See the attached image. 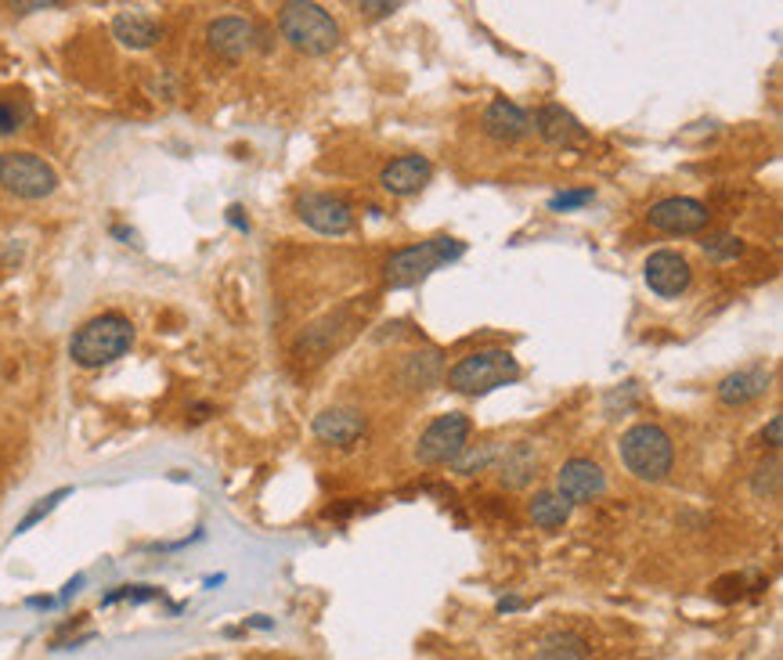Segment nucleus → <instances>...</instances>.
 <instances>
[{
    "label": "nucleus",
    "instance_id": "28",
    "mask_svg": "<svg viewBox=\"0 0 783 660\" xmlns=\"http://www.w3.org/2000/svg\"><path fill=\"white\" fill-rule=\"evenodd\" d=\"M120 599L148 602V599H159V588H148V585H127V588H120V592H109V596H105V607H112V602H120Z\"/></svg>",
    "mask_w": 783,
    "mask_h": 660
},
{
    "label": "nucleus",
    "instance_id": "19",
    "mask_svg": "<svg viewBox=\"0 0 783 660\" xmlns=\"http://www.w3.org/2000/svg\"><path fill=\"white\" fill-rule=\"evenodd\" d=\"M538 476V452L530 441L509 444L498 458V481L506 487H527Z\"/></svg>",
    "mask_w": 783,
    "mask_h": 660
},
{
    "label": "nucleus",
    "instance_id": "22",
    "mask_svg": "<svg viewBox=\"0 0 783 660\" xmlns=\"http://www.w3.org/2000/svg\"><path fill=\"white\" fill-rule=\"evenodd\" d=\"M589 650H585V642L578 636H570V631H556V636H545L538 642V650L530 660H585Z\"/></svg>",
    "mask_w": 783,
    "mask_h": 660
},
{
    "label": "nucleus",
    "instance_id": "5",
    "mask_svg": "<svg viewBox=\"0 0 783 660\" xmlns=\"http://www.w3.org/2000/svg\"><path fill=\"white\" fill-rule=\"evenodd\" d=\"M516 379H521V361L509 350H473L447 369V390L477 398V393H492Z\"/></svg>",
    "mask_w": 783,
    "mask_h": 660
},
{
    "label": "nucleus",
    "instance_id": "27",
    "mask_svg": "<svg viewBox=\"0 0 783 660\" xmlns=\"http://www.w3.org/2000/svg\"><path fill=\"white\" fill-rule=\"evenodd\" d=\"M585 203H593V188H575V192H559V195H553L549 199V209H578V206H585Z\"/></svg>",
    "mask_w": 783,
    "mask_h": 660
},
{
    "label": "nucleus",
    "instance_id": "17",
    "mask_svg": "<svg viewBox=\"0 0 783 660\" xmlns=\"http://www.w3.org/2000/svg\"><path fill=\"white\" fill-rule=\"evenodd\" d=\"M769 383H773V375H769V369H762V364L736 369L719 383V401L725 404V409H744V404L765 398Z\"/></svg>",
    "mask_w": 783,
    "mask_h": 660
},
{
    "label": "nucleus",
    "instance_id": "24",
    "mask_svg": "<svg viewBox=\"0 0 783 660\" xmlns=\"http://www.w3.org/2000/svg\"><path fill=\"white\" fill-rule=\"evenodd\" d=\"M754 498H765V502H776L780 498V458H769L754 470V481H751Z\"/></svg>",
    "mask_w": 783,
    "mask_h": 660
},
{
    "label": "nucleus",
    "instance_id": "32",
    "mask_svg": "<svg viewBox=\"0 0 783 660\" xmlns=\"http://www.w3.org/2000/svg\"><path fill=\"white\" fill-rule=\"evenodd\" d=\"M228 220H231V224H235V228H239V231H249V224L243 220V209H239V206H231V209H228Z\"/></svg>",
    "mask_w": 783,
    "mask_h": 660
},
{
    "label": "nucleus",
    "instance_id": "16",
    "mask_svg": "<svg viewBox=\"0 0 783 660\" xmlns=\"http://www.w3.org/2000/svg\"><path fill=\"white\" fill-rule=\"evenodd\" d=\"M484 134L492 137V142L498 145H513V142H521V137L530 131V116H527V109H521L516 102H506V97H495L492 105L484 109Z\"/></svg>",
    "mask_w": 783,
    "mask_h": 660
},
{
    "label": "nucleus",
    "instance_id": "25",
    "mask_svg": "<svg viewBox=\"0 0 783 660\" xmlns=\"http://www.w3.org/2000/svg\"><path fill=\"white\" fill-rule=\"evenodd\" d=\"M69 495H73V491H69V487H62V491H51V495H48V498H40V502L33 505V509L22 516V524L16 527V535H25V530H30L33 524H40V519H44V516H48V513L54 509V505H59L62 498H69Z\"/></svg>",
    "mask_w": 783,
    "mask_h": 660
},
{
    "label": "nucleus",
    "instance_id": "12",
    "mask_svg": "<svg viewBox=\"0 0 783 660\" xmlns=\"http://www.w3.org/2000/svg\"><path fill=\"white\" fill-rule=\"evenodd\" d=\"M206 44L214 54H220V59L239 62L257 48V25L243 16H220L206 25Z\"/></svg>",
    "mask_w": 783,
    "mask_h": 660
},
{
    "label": "nucleus",
    "instance_id": "8",
    "mask_svg": "<svg viewBox=\"0 0 783 660\" xmlns=\"http://www.w3.org/2000/svg\"><path fill=\"white\" fill-rule=\"evenodd\" d=\"M650 228L664 231V235H697L708 228V206L701 199H690V195H668V199L650 206Z\"/></svg>",
    "mask_w": 783,
    "mask_h": 660
},
{
    "label": "nucleus",
    "instance_id": "10",
    "mask_svg": "<svg viewBox=\"0 0 783 660\" xmlns=\"http://www.w3.org/2000/svg\"><path fill=\"white\" fill-rule=\"evenodd\" d=\"M297 217L318 235H347L354 228L351 206L326 192H303L297 199Z\"/></svg>",
    "mask_w": 783,
    "mask_h": 660
},
{
    "label": "nucleus",
    "instance_id": "21",
    "mask_svg": "<svg viewBox=\"0 0 783 660\" xmlns=\"http://www.w3.org/2000/svg\"><path fill=\"white\" fill-rule=\"evenodd\" d=\"M404 383L412 390H430L441 383V354L437 350H423V354L404 358Z\"/></svg>",
    "mask_w": 783,
    "mask_h": 660
},
{
    "label": "nucleus",
    "instance_id": "2",
    "mask_svg": "<svg viewBox=\"0 0 783 660\" xmlns=\"http://www.w3.org/2000/svg\"><path fill=\"white\" fill-rule=\"evenodd\" d=\"M278 33L292 51L311 54V59H326L343 40L340 22L321 4H307V0H289L278 8Z\"/></svg>",
    "mask_w": 783,
    "mask_h": 660
},
{
    "label": "nucleus",
    "instance_id": "1",
    "mask_svg": "<svg viewBox=\"0 0 783 660\" xmlns=\"http://www.w3.org/2000/svg\"><path fill=\"white\" fill-rule=\"evenodd\" d=\"M463 252H466V243H459V238H452V235L423 238V243L390 252L387 264H383V282L390 289H412L419 282H426L433 271H441V268H447V264L463 260Z\"/></svg>",
    "mask_w": 783,
    "mask_h": 660
},
{
    "label": "nucleus",
    "instance_id": "18",
    "mask_svg": "<svg viewBox=\"0 0 783 660\" xmlns=\"http://www.w3.org/2000/svg\"><path fill=\"white\" fill-rule=\"evenodd\" d=\"M112 37L127 51H148L159 44L163 25L152 16H145V11H120V16L112 19Z\"/></svg>",
    "mask_w": 783,
    "mask_h": 660
},
{
    "label": "nucleus",
    "instance_id": "14",
    "mask_svg": "<svg viewBox=\"0 0 783 660\" xmlns=\"http://www.w3.org/2000/svg\"><path fill=\"white\" fill-rule=\"evenodd\" d=\"M311 430H315V437L321 444L347 447L369 430V419H365V412H358V409H326V412L315 415Z\"/></svg>",
    "mask_w": 783,
    "mask_h": 660
},
{
    "label": "nucleus",
    "instance_id": "31",
    "mask_svg": "<svg viewBox=\"0 0 783 660\" xmlns=\"http://www.w3.org/2000/svg\"><path fill=\"white\" fill-rule=\"evenodd\" d=\"M401 4H398V0H390V4H369V0H365V4H358V11H365V16H372V19H383V16H394V11H398Z\"/></svg>",
    "mask_w": 783,
    "mask_h": 660
},
{
    "label": "nucleus",
    "instance_id": "37",
    "mask_svg": "<svg viewBox=\"0 0 783 660\" xmlns=\"http://www.w3.org/2000/svg\"><path fill=\"white\" fill-rule=\"evenodd\" d=\"M249 628H271V621H268V617H254V621H249Z\"/></svg>",
    "mask_w": 783,
    "mask_h": 660
},
{
    "label": "nucleus",
    "instance_id": "9",
    "mask_svg": "<svg viewBox=\"0 0 783 660\" xmlns=\"http://www.w3.org/2000/svg\"><path fill=\"white\" fill-rule=\"evenodd\" d=\"M642 278H647L650 292H657V297H664V300H676L690 289L693 268H690V260L682 257V252L657 249L647 257V264H642Z\"/></svg>",
    "mask_w": 783,
    "mask_h": 660
},
{
    "label": "nucleus",
    "instance_id": "3",
    "mask_svg": "<svg viewBox=\"0 0 783 660\" xmlns=\"http://www.w3.org/2000/svg\"><path fill=\"white\" fill-rule=\"evenodd\" d=\"M134 347V326L127 314H97L73 332L69 340V358H73L80 369H105V364L120 361Z\"/></svg>",
    "mask_w": 783,
    "mask_h": 660
},
{
    "label": "nucleus",
    "instance_id": "20",
    "mask_svg": "<svg viewBox=\"0 0 783 660\" xmlns=\"http://www.w3.org/2000/svg\"><path fill=\"white\" fill-rule=\"evenodd\" d=\"M570 509H575V505H570L567 498H559L556 491H538V495L527 502V513H530V519H535V527H542V530L564 527L570 519Z\"/></svg>",
    "mask_w": 783,
    "mask_h": 660
},
{
    "label": "nucleus",
    "instance_id": "13",
    "mask_svg": "<svg viewBox=\"0 0 783 660\" xmlns=\"http://www.w3.org/2000/svg\"><path fill=\"white\" fill-rule=\"evenodd\" d=\"M535 131L542 134V142L553 145V148L589 145V131L581 126V120L575 116V112H567L564 105H556V102H545L535 112Z\"/></svg>",
    "mask_w": 783,
    "mask_h": 660
},
{
    "label": "nucleus",
    "instance_id": "33",
    "mask_svg": "<svg viewBox=\"0 0 783 660\" xmlns=\"http://www.w3.org/2000/svg\"><path fill=\"white\" fill-rule=\"evenodd\" d=\"M80 585H83V578H80V574H76V578H73V581H69L65 588H62V596H59V599H73V596L80 592Z\"/></svg>",
    "mask_w": 783,
    "mask_h": 660
},
{
    "label": "nucleus",
    "instance_id": "38",
    "mask_svg": "<svg viewBox=\"0 0 783 660\" xmlns=\"http://www.w3.org/2000/svg\"><path fill=\"white\" fill-rule=\"evenodd\" d=\"M0 159H4V156H0Z\"/></svg>",
    "mask_w": 783,
    "mask_h": 660
},
{
    "label": "nucleus",
    "instance_id": "26",
    "mask_svg": "<svg viewBox=\"0 0 783 660\" xmlns=\"http://www.w3.org/2000/svg\"><path fill=\"white\" fill-rule=\"evenodd\" d=\"M30 120V109L16 102H0V134H16L22 131V123Z\"/></svg>",
    "mask_w": 783,
    "mask_h": 660
},
{
    "label": "nucleus",
    "instance_id": "6",
    "mask_svg": "<svg viewBox=\"0 0 783 660\" xmlns=\"http://www.w3.org/2000/svg\"><path fill=\"white\" fill-rule=\"evenodd\" d=\"M470 430H473V423L463 412L437 415L423 433H419L415 458L423 462V466H452V462L470 447Z\"/></svg>",
    "mask_w": 783,
    "mask_h": 660
},
{
    "label": "nucleus",
    "instance_id": "36",
    "mask_svg": "<svg viewBox=\"0 0 783 660\" xmlns=\"http://www.w3.org/2000/svg\"><path fill=\"white\" fill-rule=\"evenodd\" d=\"M48 8H59V4H16V11H48Z\"/></svg>",
    "mask_w": 783,
    "mask_h": 660
},
{
    "label": "nucleus",
    "instance_id": "29",
    "mask_svg": "<svg viewBox=\"0 0 783 660\" xmlns=\"http://www.w3.org/2000/svg\"><path fill=\"white\" fill-rule=\"evenodd\" d=\"M492 458H495V447H492V444H484L477 455H466V452H463V455H459V458L452 462V466H455L459 473H463V476H470L473 470H484Z\"/></svg>",
    "mask_w": 783,
    "mask_h": 660
},
{
    "label": "nucleus",
    "instance_id": "30",
    "mask_svg": "<svg viewBox=\"0 0 783 660\" xmlns=\"http://www.w3.org/2000/svg\"><path fill=\"white\" fill-rule=\"evenodd\" d=\"M780 433H783V415H773V419H769V426H765V433H762V437H765V444H769V447H773V452H780V444H783V437H780Z\"/></svg>",
    "mask_w": 783,
    "mask_h": 660
},
{
    "label": "nucleus",
    "instance_id": "7",
    "mask_svg": "<svg viewBox=\"0 0 783 660\" xmlns=\"http://www.w3.org/2000/svg\"><path fill=\"white\" fill-rule=\"evenodd\" d=\"M0 185H4L16 199H48L59 188V174L48 159L33 156V152H8L0 159Z\"/></svg>",
    "mask_w": 783,
    "mask_h": 660
},
{
    "label": "nucleus",
    "instance_id": "23",
    "mask_svg": "<svg viewBox=\"0 0 783 660\" xmlns=\"http://www.w3.org/2000/svg\"><path fill=\"white\" fill-rule=\"evenodd\" d=\"M701 249H704V257L715 260V264H730V260H736V257H744V243H740V238L730 235V231L708 235L704 243H701Z\"/></svg>",
    "mask_w": 783,
    "mask_h": 660
},
{
    "label": "nucleus",
    "instance_id": "34",
    "mask_svg": "<svg viewBox=\"0 0 783 660\" xmlns=\"http://www.w3.org/2000/svg\"><path fill=\"white\" fill-rule=\"evenodd\" d=\"M524 607V599H502L498 602V613H513V610H521Z\"/></svg>",
    "mask_w": 783,
    "mask_h": 660
},
{
    "label": "nucleus",
    "instance_id": "4",
    "mask_svg": "<svg viewBox=\"0 0 783 660\" xmlns=\"http://www.w3.org/2000/svg\"><path fill=\"white\" fill-rule=\"evenodd\" d=\"M618 455L625 470L642 484H661L676 466V444L657 423H636L621 433Z\"/></svg>",
    "mask_w": 783,
    "mask_h": 660
},
{
    "label": "nucleus",
    "instance_id": "11",
    "mask_svg": "<svg viewBox=\"0 0 783 660\" xmlns=\"http://www.w3.org/2000/svg\"><path fill=\"white\" fill-rule=\"evenodd\" d=\"M556 495L570 505L596 502L607 495V473L593 458H567L556 473Z\"/></svg>",
    "mask_w": 783,
    "mask_h": 660
},
{
    "label": "nucleus",
    "instance_id": "15",
    "mask_svg": "<svg viewBox=\"0 0 783 660\" xmlns=\"http://www.w3.org/2000/svg\"><path fill=\"white\" fill-rule=\"evenodd\" d=\"M430 177H433V163L426 156H401L383 166L380 185L383 192L398 195V199H409V195L423 192L430 185Z\"/></svg>",
    "mask_w": 783,
    "mask_h": 660
},
{
    "label": "nucleus",
    "instance_id": "35",
    "mask_svg": "<svg viewBox=\"0 0 783 660\" xmlns=\"http://www.w3.org/2000/svg\"><path fill=\"white\" fill-rule=\"evenodd\" d=\"M30 607H40V610H48V607H54V599H48V596H37V599H30Z\"/></svg>",
    "mask_w": 783,
    "mask_h": 660
}]
</instances>
